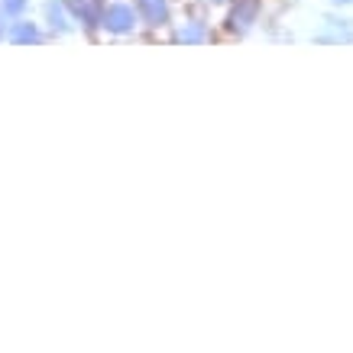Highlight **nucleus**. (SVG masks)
Segmentation results:
<instances>
[{"label":"nucleus","instance_id":"6","mask_svg":"<svg viewBox=\"0 0 353 353\" xmlns=\"http://www.w3.org/2000/svg\"><path fill=\"white\" fill-rule=\"evenodd\" d=\"M46 20H49V26H52L55 32H72L75 17H72L65 0H49V3H46Z\"/></svg>","mask_w":353,"mask_h":353},{"label":"nucleus","instance_id":"7","mask_svg":"<svg viewBox=\"0 0 353 353\" xmlns=\"http://www.w3.org/2000/svg\"><path fill=\"white\" fill-rule=\"evenodd\" d=\"M7 36H10V43H20V46H39L46 39L43 36V30H39V26H36V23H30V20H17L10 26V32H7Z\"/></svg>","mask_w":353,"mask_h":353},{"label":"nucleus","instance_id":"11","mask_svg":"<svg viewBox=\"0 0 353 353\" xmlns=\"http://www.w3.org/2000/svg\"><path fill=\"white\" fill-rule=\"evenodd\" d=\"M0 13H3V10H0ZM0 39H3V23H0Z\"/></svg>","mask_w":353,"mask_h":353},{"label":"nucleus","instance_id":"4","mask_svg":"<svg viewBox=\"0 0 353 353\" xmlns=\"http://www.w3.org/2000/svg\"><path fill=\"white\" fill-rule=\"evenodd\" d=\"M68 10H72L75 23H81L85 30H97L101 17H104V3L101 0H68Z\"/></svg>","mask_w":353,"mask_h":353},{"label":"nucleus","instance_id":"1","mask_svg":"<svg viewBox=\"0 0 353 353\" xmlns=\"http://www.w3.org/2000/svg\"><path fill=\"white\" fill-rule=\"evenodd\" d=\"M139 10L137 3H104V17H101V30L114 32V36H127V32H133L139 26Z\"/></svg>","mask_w":353,"mask_h":353},{"label":"nucleus","instance_id":"10","mask_svg":"<svg viewBox=\"0 0 353 353\" xmlns=\"http://www.w3.org/2000/svg\"><path fill=\"white\" fill-rule=\"evenodd\" d=\"M321 3H327L331 10H353V0H321Z\"/></svg>","mask_w":353,"mask_h":353},{"label":"nucleus","instance_id":"12","mask_svg":"<svg viewBox=\"0 0 353 353\" xmlns=\"http://www.w3.org/2000/svg\"><path fill=\"white\" fill-rule=\"evenodd\" d=\"M208 3H227V0H208Z\"/></svg>","mask_w":353,"mask_h":353},{"label":"nucleus","instance_id":"3","mask_svg":"<svg viewBox=\"0 0 353 353\" xmlns=\"http://www.w3.org/2000/svg\"><path fill=\"white\" fill-rule=\"evenodd\" d=\"M314 43H327V46H353V20L343 17H324L321 30L311 36Z\"/></svg>","mask_w":353,"mask_h":353},{"label":"nucleus","instance_id":"2","mask_svg":"<svg viewBox=\"0 0 353 353\" xmlns=\"http://www.w3.org/2000/svg\"><path fill=\"white\" fill-rule=\"evenodd\" d=\"M259 13H263V0H234L227 13V30L234 36H246L259 23Z\"/></svg>","mask_w":353,"mask_h":353},{"label":"nucleus","instance_id":"5","mask_svg":"<svg viewBox=\"0 0 353 353\" xmlns=\"http://www.w3.org/2000/svg\"><path fill=\"white\" fill-rule=\"evenodd\" d=\"M137 10L146 26H165L169 23V0H137Z\"/></svg>","mask_w":353,"mask_h":353},{"label":"nucleus","instance_id":"9","mask_svg":"<svg viewBox=\"0 0 353 353\" xmlns=\"http://www.w3.org/2000/svg\"><path fill=\"white\" fill-rule=\"evenodd\" d=\"M26 3H30V0H0V10L7 13V17H20V13L26 10Z\"/></svg>","mask_w":353,"mask_h":353},{"label":"nucleus","instance_id":"8","mask_svg":"<svg viewBox=\"0 0 353 353\" xmlns=\"http://www.w3.org/2000/svg\"><path fill=\"white\" fill-rule=\"evenodd\" d=\"M175 39L185 46H194V43H208L211 39V30H208V23L204 20H188L185 26L175 30Z\"/></svg>","mask_w":353,"mask_h":353}]
</instances>
